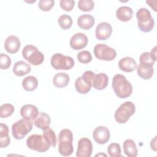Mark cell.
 I'll return each instance as SVG.
<instances>
[{
    "label": "cell",
    "mask_w": 157,
    "mask_h": 157,
    "mask_svg": "<svg viewBox=\"0 0 157 157\" xmlns=\"http://www.w3.org/2000/svg\"><path fill=\"white\" fill-rule=\"evenodd\" d=\"M92 151L93 145L89 139L83 137L78 140L76 152L77 157H90L92 154Z\"/></svg>",
    "instance_id": "cell-11"
},
{
    "label": "cell",
    "mask_w": 157,
    "mask_h": 157,
    "mask_svg": "<svg viewBox=\"0 0 157 157\" xmlns=\"http://www.w3.org/2000/svg\"><path fill=\"white\" fill-rule=\"evenodd\" d=\"M112 86L115 94L120 98H128L132 94V86L123 75L116 74L113 78Z\"/></svg>",
    "instance_id": "cell-1"
},
{
    "label": "cell",
    "mask_w": 157,
    "mask_h": 157,
    "mask_svg": "<svg viewBox=\"0 0 157 157\" xmlns=\"http://www.w3.org/2000/svg\"><path fill=\"white\" fill-rule=\"evenodd\" d=\"M94 54L98 59L104 61H112L117 56V52L115 49L104 44H98L95 45Z\"/></svg>",
    "instance_id": "cell-10"
},
{
    "label": "cell",
    "mask_w": 157,
    "mask_h": 157,
    "mask_svg": "<svg viewBox=\"0 0 157 157\" xmlns=\"http://www.w3.org/2000/svg\"><path fill=\"white\" fill-rule=\"evenodd\" d=\"M119 68L126 72H131L137 68L136 61L131 57H124L121 58L118 62Z\"/></svg>",
    "instance_id": "cell-20"
},
{
    "label": "cell",
    "mask_w": 157,
    "mask_h": 157,
    "mask_svg": "<svg viewBox=\"0 0 157 157\" xmlns=\"http://www.w3.org/2000/svg\"><path fill=\"white\" fill-rule=\"evenodd\" d=\"M87 44L88 37L82 33H78L74 34L70 40L71 47L75 50L83 49L87 45Z\"/></svg>",
    "instance_id": "cell-13"
},
{
    "label": "cell",
    "mask_w": 157,
    "mask_h": 157,
    "mask_svg": "<svg viewBox=\"0 0 157 157\" xmlns=\"http://www.w3.org/2000/svg\"><path fill=\"white\" fill-rule=\"evenodd\" d=\"M39 114V110L36 106L32 104H26L20 109L21 116L27 120L33 121Z\"/></svg>",
    "instance_id": "cell-16"
},
{
    "label": "cell",
    "mask_w": 157,
    "mask_h": 157,
    "mask_svg": "<svg viewBox=\"0 0 157 157\" xmlns=\"http://www.w3.org/2000/svg\"><path fill=\"white\" fill-rule=\"evenodd\" d=\"M33 121L26 119H21L14 123L12 126V133L17 140L22 139L33 129Z\"/></svg>",
    "instance_id": "cell-7"
},
{
    "label": "cell",
    "mask_w": 157,
    "mask_h": 157,
    "mask_svg": "<svg viewBox=\"0 0 157 157\" xmlns=\"http://www.w3.org/2000/svg\"><path fill=\"white\" fill-rule=\"evenodd\" d=\"M21 43L20 39L16 36H9L6 39L4 44L5 50L9 53H17L20 47Z\"/></svg>",
    "instance_id": "cell-17"
},
{
    "label": "cell",
    "mask_w": 157,
    "mask_h": 157,
    "mask_svg": "<svg viewBox=\"0 0 157 157\" xmlns=\"http://www.w3.org/2000/svg\"><path fill=\"white\" fill-rule=\"evenodd\" d=\"M69 82V77L67 74L60 72L54 75L53 78V85L59 88L66 86Z\"/></svg>",
    "instance_id": "cell-25"
},
{
    "label": "cell",
    "mask_w": 157,
    "mask_h": 157,
    "mask_svg": "<svg viewBox=\"0 0 157 157\" xmlns=\"http://www.w3.org/2000/svg\"><path fill=\"white\" fill-rule=\"evenodd\" d=\"M10 139L9 136V128L4 124H0V147L5 148L9 145Z\"/></svg>",
    "instance_id": "cell-26"
},
{
    "label": "cell",
    "mask_w": 157,
    "mask_h": 157,
    "mask_svg": "<svg viewBox=\"0 0 157 157\" xmlns=\"http://www.w3.org/2000/svg\"><path fill=\"white\" fill-rule=\"evenodd\" d=\"M136 18L138 20V27L141 31L148 33L153 28L154 20L150 11L146 8L139 9L136 12Z\"/></svg>",
    "instance_id": "cell-3"
},
{
    "label": "cell",
    "mask_w": 157,
    "mask_h": 157,
    "mask_svg": "<svg viewBox=\"0 0 157 157\" xmlns=\"http://www.w3.org/2000/svg\"><path fill=\"white\" fill-rule=\"evenodd\" d=\"M95 74L91 71H85L82 76L78 77L75 82L77 91L80 94L88 93L92 87V80Z\"/></svg>",
    "instance_id": "cell-9"
},
{
    "label": "cell",
    "mask_w": 157,
    "mask_h": 157,
    "mask_svg": "<svg viewBox=\"0 0 157 157\" xmlns=\"http://www.w3.org/2000/svg\"><path fill=\"white\" fill-rule=\"evenodd\" d=\"M95 22L94 18L89 14H83L80 15L77 20V24L78 26L85 30L91 29Z\"/></svg>",
    "instance_id": "cell-21"
},
{
    "label": "cell",
    "mask_w": 157,
    "mask_h": 157,
    "mask_svg": "<svg viewBox=\"0 0 157 157\" xmlns=\"http://www.w3.org/2000/svg\"><path fill=\"white\" fill-rule=\"evenodd\" d=\"M123 150L126 156L129 157H136L138 153L137 146L134 140L127 139L123 143Z\"/></svg>",
    "instance_id": "cell-24"
},
{
    "label": "cell",
    "mask_w": 157,
    "mask_h": 157,
    "mask_svg": "<svg viewBox=\"0 0 157 157\" xmlns=\"http://www.w3.org/2000/svg\"><path fill=\"white\" fill-rule=\"evenodd\" d=\"M73 135L69 129H62L58 135V151L64 156H68L72 154L74 147L72 145Z\"/></svg>",
    "instance_id": "cell-2"
},
{
    "label": "cell",
    "mask_w": 157,
    "mask_h": 157,
    "mask_svg": "<svg viewBox=\"0 0 157 157\" xmlns=\"http://www.w3.org/2000/svg\"><path fill=\"white\" fill-rule=\"evenodd\" d=\"M109 77L105 73L94 74L92 80V86L97 90H104L108 85Z\"/></svg>",
    "instance_id": "cell-18"
},
{
    "label": "cell",
    "mask_w": 157,
    "mask_h": 157,
    "mask_svg": "<svg viewBox=\"0 0 157 157\" xmlns=\"http://www.w3.org/2000/svg\"><path fill=\"white\" fill-rule=\"evenodd\" d=\"M133 15L132 9L128 6H121L116 11V17L120 21H129Z\"/></svg>",
    "instance_id": "cell-23"
},
{
    "label": "cell",
    "mask_w": 157,
    "mask_h": 157,
    "mask_svg": "<svg viewBox=\"0 0 157 157\" xmlns=\"http://www.w3.org/2000/svg\"><path fill=\"white\" fill-rule=\"evenodd\" d=\"M11 59L4 53L0 55V67L1 69H7L11 65Z\"/></svg>",
    "instance_id": "cell-35"
},
{
    "label": "cell",
    "mask_w": 157,
    "mask_h": 157,
    "mask_svg": "<svg viewBox=\"0 0 157 157\" xmlns=\"http://www.w3.org/2000/svg\"><path fill=\"white\" fill-rule=\"evenodd\" d=\"M112 26L107 22L99 23L95 30V35L99 40H106L109 38L112 34Z\"/></svg>",
    "instance_id": "cell-14"
},
{
    "label": "cell",
    "mask_w": 157,
    "mask_h": 157,
    "mask_svg": "<svg viewBox=\"0 0 157 157\" xmlns=\"http://www.w3.org/2000/svg\"><path fill=\"white\" fill-rule=\"evenodd\" d=\"M107 152L111 157H119L121 155V147L117 143L110 144L107 148Z\"/></svg>",
    "instance_id": "cell-31"
},
{
    "label": "cell",
    "mask_w": 157,
    "mask_h": 157,
    "mask_svg": "<svg viewBox=\"0 0 157 157\" xmlns=\"http://www.w3.org/2000/svg\"><path fill=\"white\" fill-rule=\"evenodd\" d=\"M31 68L29 64L23 61H19L15 63L13 67V72L15 75L21 77L31 72Z\"/></svg>",
    "instance_id": "cell-22"
},
{
    "label": "cell",
    "mask_w": 157,
    "mask_h": 157,
    "mask_svg": "<svg viewBox=\"0 0 157 157\" xmlns=\"http://www.w3.org/2000/svg\"><path fill=\"white\" fill-rule=\"evenodd\" d=\"M27 147L38 152H45L51 146L43 135L32 134L26 140Z\"/></svg>",
    "instance_id": "cell-6"
},
{
    "label": "cell",
    "mask_w": 157,
    "mask_h": 157,
    "mask_svg": "<svg viewBox=\"0 0 157 157\" xmlns=\"http://www.w3.org/2000/svg\"><path fill=\"white\" fill-rule=\"evenodd\" d=\"M99 155H104V156H106V155H105V154H98V155H96V156H99Z\"/></svg>",
    "instance_id": "cell-38"
},
{
    "label": "cell",
    "mask_w": 157,
    "mask_h": 157,
    "mask_svg": "<svg viewBox=\"0 0 157 157\" xmlns=\"http://www.w3.org/2000/svg\"><path fill=\"white\" fill-rule=\"evenodd\" d=\"M94 3L92 0H80L78 2V7L83 12H90L93 9Z\"/></svg>",
    "instance_id": "cell-32"
},
{
    "label": "cell",
    "mask_w": 157,
    "mask_h": 157,
    "mask_svg": "<svg viewBox=\"0 0 157 157\" xmlns=\"http://www.w3.org/2000/svg\"><path fill=\"white\" fill-rule=\"evenodd\" d=\"M50 116L44 112H39L37 117L33 120V123L38 128L44 130L50 127Z\"/></svg>",
    "instance_id": "cell-19"
},
{
    "label": "cell",
    "mask_w": 157,
    "mask_h": 157,
    "mask_svg": "<svg viewBox=\"0 0 157 157\" xmlns=\"http://www.w3.org/2000/svg\"><path fill=\"white\" fill-rule=\"evenodd\" d=\"M93 137L96 142L99 144H104L110 139V131L109 129L103 126L96 127L93 132Z\"/></svg>",
    "instance_id": "cell-12"
},
{
    "label": "cell",
    "mask_w": 157,
    "mask_h": 157,
    "mask_svg": "<svg viewBox=\"0 0 157 157\" xmlns=\"http://www.w3.org/2000/svg\"><path fill=\"white\" fill-rule=\"evenodd\" d=\"M156 136H155L151 141L150 143V147L151 148L154 150V151H156Z\"/></svg>",
    "instance_id": "cell-37"
},
{
    "label": "cell",
    "mask_w": 157,
    "mask_h": 157,
    "mask_svg": "<svg viewBox=\"0 0 157 157\" xmlns=\"http://www.w3.org/2000/svg\"><path fill=\"white\" fill-rule=\"evenodd\" d=\"M51 65L56 70H69L74 66V59L62 53H55L51 58Z\"/></svg>",
    "instance_id": "cell-8"
},
{
    "label": "cell",
    "mask_w": 157,
    "mask_h": 157,
    "mask_svg": "<svg viewBox=\"0 0 157 157\" xmlns=\"http://www.w3.org/2000/svg\"><path fill=\"white\" fill-rule=\"evenodd\" d=\"M136 111L135 105L131 101H126L120 105L114 115L117 122L120 124L126 123Z\"/></svg>",
    "instance_id": "cell-4"
},
{
    "label": "cell",
    "mask_w": 157,
    "mask_h": 157,
    "mask_svg": "<svg viewBox=\"0 0 157 157\" xmlns=\"http://www.w3.org/2000/svg\"><path fill=\"white\" fill-rule=\"evenodd\" d=\"M14 107L10 104H2L0 107V117L6 118L10 116L14 112Z\"/></svg>",
    "instance_id": "cell-30"
},
{
    "label": "cell",
    "mask_w": 157,
    "mask_h": 157,
    "mask_svg": "<svg viewBox=\"0 0 157 157\" xmlns=\"http://www.w3.org/2000/svg\"><path fill=\"white\" fill-rule=\"evenodd\" d=\"M43 136L48 142L50 145L53 147H55L56 145V137L55 132L50 127L43 130Z\"/></svg>",
    "instance_id": "cell-28"
},
{
    "label": "cell",
    "mask_w": 157,
    "mask_h": 157,
    "mask_svg": "<svg viewBox=\"0 0 157 157\" xmlns=\"http://www.w3.org/2000/svg\"><path fill=\"white\" fill-rule=\"evenodd\" d=\"M77 59L80 63L86 64L90 63L92 59L91 53L88 50H83L77 54Z\"/></svg>",
    "instance_id": "cell-33"
},
{
    "label": "cell",
    "mask_w": 157,
    "mask_h": 157,
    "mask_svg": "<svg viewBox=\"0 0 157 157\" xmlns=\"http://www.w3.org/2000/svg\"><path fill=\"white\" fill-rule=\"evenodd\" d=\"M153 65L151 63H140L136 68L137 74L144 80L150 79L154 72Z\"/></svg>",
    "instance_id": "cell-15"
},
{
    "label": "cell",
    "mask_w": 157,
    "mask_h": 157,
    "mask_svg": "<svg viewBox=\"0 0 157 157\" xmlns=\"http://www.w3.org/2000/svg\"><path fill=\"white\" fill-rule=\"evenodd\" d=\"M75 1L73 0H61L59 2L60 7L65 11H71L74 8Z\"/></svg>",
    "instance_id": "cell-36"
},
{
    "label": "cell",
    "mask_w": 157,
    "mask_h": 157,
    "mask_svg": "<svg viewBox=\"0 0 157 157\" xmlns=\"http://www.w3.org/2000/svg\"><path fill=\"white\" fill-rule=\"evenodd\" d=\"M58 22L60 27L63 29H69L72 25V18L68 15H61L58 20Z\"/></svg>",
    "instance_id": "cell-29"
},
{
    "label": "cell",
    "mask_w": 157,
    "mask_h": 157,
    "mask_svg": "<svg viewBox=\"0 0 157 157\" xmlns=\"http://www.w3.org/2000/svg\"><path fill=\"white\" fill-rule=\"evenodd\" d=\"M55 1L53 0H40L38 3L39 8L44 12H48L54 6Z\"/></svg>",
    "instance_id": "cell-34"
},
{
    "label": "cell",
    "mask_w": 157,
    "mask_h": 157,
    "mask_svg": "<svg viewBox=\"0 0 157 157\" xmlns=\"http://www.w3.org/2000/svg\"><path fill=\"white\" fill-rule=\"evenodd\" d=\"M22 86L24 90L26 91H34L38 86L37 79L32 75L26 77L22 81Z\"/></svg>",
    "instance_id": "cell-27"
},
{
    "label": "cell",
    "mask_w": 157,
    "mask_h": 157,
    "mask_svg": "<svg viewBox=\"0 0 157 157\" xmlns=\"http://www.w3.org/2000/svg\"><path fill=\"white\" fill-rule=\"evenodd\" d=\"M23 57L31 64L37 66L42 64L44 60V54L33 45H27L22 50Z\"/></svg>",
    "instance_id": "cell-5"
}]
</instances>
